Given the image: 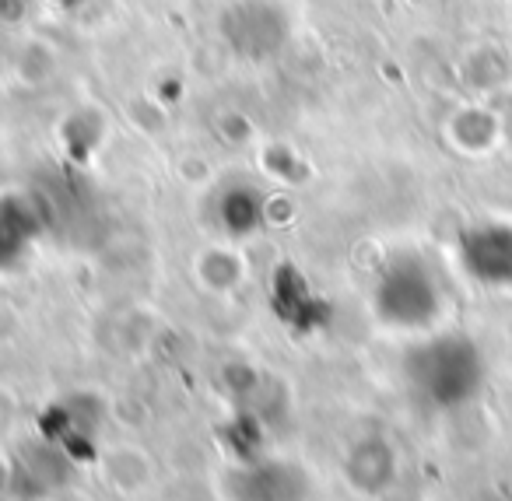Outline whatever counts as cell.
I'll list each match as a JSON object with an SVG mask.
<instances>
[{"instance_id": "obj_1", "label": "cell", "mask_w": 512, "mask_h": 501, "mask_svg": "<svg viewBox=\"0 0 512 501\" xmlns=\"http://www.w3.org/2000/svg\"><path fill=\"white\" fill-rule=\"evenodd\" d=\"M407 382L428 407L449 410L467 403L477 389V358L456 337L428 340L407 358Z\"/></svg>"}, {"instance_id": "obj_2", "label": "cell", "mask_w": 512, "mask_h": 501, "mask_svg": "<svg viewBox=\"0 0 512 501\" xmlns=\"http://www.w3.org/2000/svg\"><path fill=\"white\" fill-rule=\"evenodd\" d=\"M218 29L235 57L249 60V64H264L274 53L285 50L292 25L274 0H232L221 11Z\"/></svg>"}, {"instance_id": "obj_3", "label": "cell", "mask_w": 512, "mask_h": 501, "mask_svg": "<svg viewBox=\"0 0 512 501\" xmlns=\"http://www.w3.org/2000/svg\"><path fill=\"white\" fill-rule=\"evenodd\" d=\"M376 312L390 326H421L435 316V281L418 260L400 256L386 263L376 281Z\"/></svg>"}, {"instance_id": "obj_4", "label": "cell", "mask_w": 512, "mask_h": 501, "mask_svg": "<svg viewBox=\"0 0 512 501\" xmlns=\"http://www.w3.org/2000/svg\"><path fill=\"white\" fill-rule=\"evenodd\" d=\"M232 501H309V477L288 459H249L228 473Z\"/></svg>"}, {"instance_id": "obj_5", "label": "cell", "mask_w": 512, "mask_h": 501, "mask_svg": "<svg viewBox=\"0 0 512 501\" xmlns=\"http://www.w3.org/2000/svg\"><path fill=\"white\" fill-rule=\"evenodd\" d=\"M39 232H43V214H39V207L32 200H0V270H11L22 260H29Z\"/></svg>"}, {"instance_id": "obj_6", "label": "cell", "mask_w": 512, "mask_h": 501, "mask_svg": "<svg viewBox=\"0 0 512 501\" xmlns=\"http://www.w3.org/2000/svg\"><path fill=\"white\" fill-rule=\"evenodd\" d=\"M264 221V197L246 183L228 186L218 193V225L228 235H253Z\"/></svg>"}]
</instances>
